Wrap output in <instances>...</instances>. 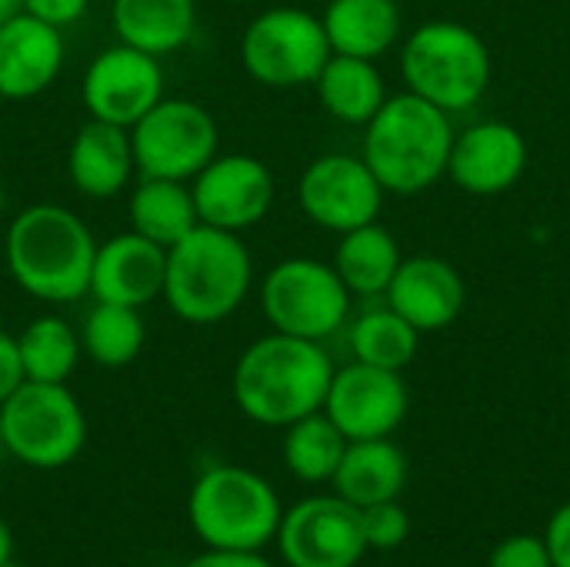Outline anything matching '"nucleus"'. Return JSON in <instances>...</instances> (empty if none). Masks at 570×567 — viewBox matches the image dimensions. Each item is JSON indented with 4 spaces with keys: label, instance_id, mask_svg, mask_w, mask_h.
Listing matches in <instances>:
<instances>
[{
    "label": "nucleus",
    "instance_id": "nucleus-6",
    "mask_svg": "<svg viewBox=\"0 0 570 567\" xmlns=\"http://www.w3.org/2000/svg\"><path fill=\"white\" fill-rule=\"evenodd\" d=\"M281 518L274 485L240 465H210L187 498L194 535L217 551H264L277 538Z\"/></svg>",
    "mask_w": 570,
    "mask_h": 567
},
{
    "label": "nucleus",
    "instance_id": "nucleus-22",
    "mask_svg": "<svg viewBox=\"0 0 570 567\" xmlns=\"http://www.w3.org/2000/svg\"><path fill=\"white\" fill-rule=\"evenodd\" d=\"M110 23L120 43L167 57L190 43L197 0H110Z\"/></svg>",
    "mask_w": 570,
    "mask_h": 567
},
{
    "label": "nucleus",
    "instance_id": "nucleus-25",
    "mask_svg": "<svg viewBox=\"0 0 570 567\" xmlns=\"http://www.w3.org/2000/svg\"><path fill=\"white\" fill-rule=\"evenodd\" d=\"M401 261L404 257L397 237L381 221H371L364 227L341 234L331 264L351 291V297H384Z\"/></svg>",
    "mask_w": 570,
    "mask_h": 567
},
{
    "label": "nucleus",
    "instance_id": "nucleus-11",
    "mask_svg": "<svg viewBox=\"0 0 570 567\" xmlns=\"http://www.w3.org/2000/svg\"><path fill=\"white\" fill-rule=\"evenodd\" d=\"M384 187L364 157L321 154L297 180V204L304 217L331 234H347L381 217Z\"/></svg>",
    "mask_w": 570,
    "mask_h": 567
},
{
    "label": "nucleus",
    "instance_id": "nucleus-2",
    "mask_svg": "<svg viewBox=\"0 0 570 567\" xmlns=\"http://www.w3.org/2000/svg\"><path fill=\"white\" fill-rule=\"evenodd\" d=\"M97 241L63 204H30L17 211L3 237V264L13 284L43 301L70 304L90 291Z\"/></svg>",
    "mask_w": 570,
    "mask_h": 567
},
{
    "label": "nucleus",
    "instance_id": "nucleus-3",
    "mask_svg": "<svg viewBox=\"0 0 570 567\" xmlns=\"http://www.w3.org/2000/svg\"><path fill=\"white\" fill-rule=\"evenodd\" d=\"M454 144L451 114L404 90L364 124V164L381 180L384 194L414 197L448 177Z\"/></svg>",
    "mask_w": 570,
    "mask_h": 567
},
{
    "label": "nucleus",
    "instance_id": "nucleus-35",
    "mask_svg": "<svg viewBox=\"0 0 570 567\" xmlns=\"http://www.w3.org/2000/svg\"><path fill=\"white\" fill-rule=\"evenodd\" d=\"M23 384V368H20V351L17 338L0 331V404Z\"/></svg>",
    "mask_w": 570,
    "mask_h": 567
},
{
    "label": "nucleus",
    "instance_id": "nucleus-10",
    "mask_svg": "<svg viewBox=\"0 0 570 567\" xmlns=\"http://www.w3.org/2000/svg\"><path fill=\"white\" fill-rule=\"evenodd\" d=\"M130 144L140 177L190 184L220 154V127L197 100L160 97L130 127Z\"/></svg>",
    "mask_w": 570,
    "mask_h": 567
},
{
    "label": "nucleus",
    "instance_id": "nucleus-23",
    "mask_svg": "<svg viewBox=\"0 0 570 567\" xmlns=\"http://www.w3.org/2000/svg\"><path fill=\"white\" fill-rule=\"evenodd\" d=\"M331 53L377 60L401 37L397 0H327L321 13Z\"/></svg>",
    "mask_w": 570,
    "mask_h": 567
},
{
    "label": "nucleus",
    "instance_id": "nucleus-21",
    "mask_svg": "<svg viewBox=\"0 0 570 567\" xmlns=\"http://www.w3.org/2000/svg\"><path fill=\"white\" fill-rule=\"evenodd\" d=\"M331 485L334 495H341L354 508L397 501L407 485V458L391 438L347 441Z\"/></svg>",
    "mask_w": 570,
    "mask_h": 567
},
{
    "label": "nucleus",
    "instance_id": "nucleus-18",
    "mask_svg": "<svg viewBox=\"0 0 570 567\" xmlns=\"http://www.w3.org/2000/svg\"><path fill=\"white\" fill-rule=\"evenodd\" d=\"M384 304H391L414 331L434 334L461 317L468 304V284L444 257L417 254L401 261L391 287L384 291Z\"/></svg>",
    "mask_w": 570,
    "mask_h": 567
},
{
    "label": "nucleus",
    "instance_id": "nucleus-31",
    "mask_svg": "<svg viewBox=\"0 0 570 567\" xmlns=\"http://www.w3.org/2000/svg\"><path fill=\"white\" fill-rule=\"evenodd\" d=\"M361 528L367 551H394L411 538V515L397 501L361 508Z\"/></svg>",
    "mask_w": 570,
    "mask_h": 567
},
{
    "label": "nucleus",
    "instance_id": "nucleus-38",
    "mask_svg": "<svg viewBox=\"0 0 570 567\" xmlns=\"http://www.w3.org/2000/svg\"><path fill=\"white\" fill-rule=\"evenodd\" d=\"M23 10V0H0V23H7L10 17H17Z\"/></svg>",
    "mask_w": 570,
    "mask_h": 567
},
{
    "label": "nucleus",
    "instance_id": "nucleus-4",
    "mask_svg": "<svg viewBox=\"0 0 570 567\" xmlns=\"http://www.w3.org/2000/svg\"><path fill=\"white\" fill-rule=\"evenodd\" d=\"M254 257L240 234L197 224L167 247L164 301L184 324H220L250 294Z\"/></svg>",
    "mask_w": 570,
    "mask_h": 567
},
{
    "label": "nucleus",
    "instance_id": "nucleus-36",
    "mask_svg": "<svg viewBox=\"0 0 570 567\" xmlns=\"http://www.w3.org/2000/svg\"><path fill=\"white\" fill-rule=\"evenodd\" d=\"M184 567H274L261 551H217L207 548L204 555L190 558Z\"/></svg>",
    "mask_w": 570,
    "mask_h": 567
},
{
    "label": "nucleus",
    "instance_id": "nucleus-5",
    "mask_svg": "<svg viewBox=\"0 0 570 567\" xmlns=\"http://www.w3.org/2000/svg\"><path fill=\"white\" fill-rule=\"evenodd\" d=\"M401 77L411 94L444 114L471 110L494 80L484 37L458 20H428L401 47Z\"/></svg>",
    "mask_w": 570,
    "mask_h": 567
},
{
    "label": "nucleus",
    "instance_id": "nucleus-33",
    "mask_svg": "<svg viewBox=\"0 0 570 567\" xmlns=\"http://www.w3.org/2000/svg\"><path fill=\"white\" fill-rule=\"evenodd\" d=\"M90 0H23V13L63 30L70 23H77L80 17H87Z\"/></svg>",
    "mask_w": 570,
    "mask_h": 567
},
{
    "label": "nucleus",
    "instance_id": "nucleus-30",
    "mask_svg": "<svg viewBox=\"0 0 570 567\" xmlns=\"http://www.w3.org/2000/svg\"><path fill=\"white\" fill-rule=\"evenodd\" d=\"M344 448H347V438L341 434V428L324 411H314L284 428L281 454H284V468L297 481L327 485L344 458Z\"/></svg>",
    "mask_w": 570,
    "mask_h": 567
},
{
    "label": "nucleus",
    "instance_id": "nucleus-9",
    "mask_svg": "<svg viewBox=\"0 0 570 567\" xmlns=\"http://www.w3.org/2000/svg\"><path fill=\"white\" fill-rule=\"evenodd\" d=\"M331 43L317 13L304 7H267L240 33V63L250 80L271 90H294L317 80Z\"/></svg>",
    "mask_w": 570,
    "mask_h": 567
},
{
    "label": "nucleus",
    "instance_id": "nucleus-26",
    "mask_svg": "<svg viewBox=\"0 0 570 567\" xmlns=\"http://www.w3.org/2000/svg\"><path fill=\"white\" fill-rule=\"evenodd\" d=\"M127 217H130L134 234H140L160 247L177 244L200 224L190 184L167 180V177H140L137 187L130 190Z\"/></svg>",
    "mask_w": 570,
    "mask_h": 567
},
{
    "label": "nucleus",
    "instance_id": "nucleus-12",
    "mask_svg": "<svg viewBox=\"0 0 570 567\" xmlns=\"http://www.w3.org/2000/svg\"><path fill=\"white\" fill-rule=\"evenodd\" d=\"M274 545L287 567H357L367 555L361 508L341 495L304 498L284 511Z\"/></svg>",
    "mask_w": 570,
    "mask_h": 567
},
{
    "label": "nucleus",
    "instance_id": "nucleus-28",
    "mask_svg": "<svg viewBox=\"0 0 570 567\" xmlns=\"http://www.w3.org/2000/svg\"><path fill=\"white\" fill-rule=\"evenodd\" d=\"M347 344L354 361L404 374V368H411L417 358L421 331H414L391 304H381V307H367L351 321Z\"/></svg>",
    "mask_w": 570,
    "mask_h": 567
},
{
    "label": "nucleus",
    "instance_id": "nucleus-15",
    "mask_svg": "<svg viewBox=\"0 0 570 567\" xmlns=\"http://www.w3.org/2000/svg\"><path fill=\"white\" fill-rule=\"evenodd\" d=\"M407 408L411 394L401 371L351 361L344 368H334L321 411L341 428L347 441H371L391 438L404 424Z\"/></svg>",
    "mask_w": 570,
    "mask_h": 567
},
{
    "label": "nucleus",
    "instance_id": "nucleus-29",
    "mask_svg": "<svg viewBox=\"0 0 570 567\" xmlns=\"http://www.w3.org/2000/svg\"><path fill=\"white\" fill-rule=\"evenodd\" d=\"M147 344V328L137 307L94 301L80 324V348L100 368H127L140 358Z\"/></svg>",
    "mask_w": 570,
    "mask_h": 567
},
{
    "label": "nucleus",
    "instance_id": "nucleus-8",
    "mask_svg": "<svg viewBox=\"0 0 570 567\" xmlns=\"http://www.w3.org/2000/svg\"><path fill=\"white\" fill-rule=\"evenodd\" d=\"M261 311L271 331L324 344L347 324L351 291L334 264L317 257H284L261 284Z\"/></svg>",
    "mask_w": 570,
    "mask_h": 567
},
{
    "label": "nucleus",
    "instance_id": "nucleus-34",
    "mask_svg": "<svg viewBox=\"0 0 570 567\" xmlns=\"http://www.w3.org/2000/svg\"><path fill=\"white\" fill-rule=\"evenodd\" d=\"M544 545H548L551 565L570 567V501L551 515L548 531H544Z\"/></svg>",
    "mask_w": 570,
    "mask_h": 567
},
{
    "label": "nucleus",
    "instance_id": "nucleus-17",
    "mask_svg": "<svg viewBox=\"0 0 570 567\" xmlns=\"http://www.w3.org/2000/svg\"><path fill=\"white\" fill-rule=\"evenodd\" d=\"M167 274V247L124 231L110 241L97 244L90 267V297L107 304H127L144 311L157 297H164Z\"/></svg>",
    "mask_w": 570,
    "mask_h": 567
},
{
    "label": "nucleus",
    "instance_id": "nucleus-16",
    "mask_svg": "<svg viewBox=\"0 0 570 567\" xmlns=\"http://www.w3.org/2000/svg\"><path fill=\"white\" fill-rule=\"evenodd\" d=\"M528 170V140L508 120H481L454 134L448 177L471 197L508 194Z\"/></svg>",
    "mask_w": 570,
    "mask_h": 567
},
{
    "label": "nucleus",
    "instance_id": "nucleus-39",
    "mask_svg": "<svg viewBox=\"0 0 570 567\" xmlns=\"http://www.w3.org/2000/svg\"><path fill=\"white\" fill-rule=\"evenodd\" d=\"M7 454V448H3V431H0V458Z\"/></svg>",
    "mask_w": 570,
    "mask_h": 567
},
{
    "label": "nucleus",
    "instance_id": "nucleus-27",
    "mask_svg": "<svg viewBox=\"0 0 570 567\" xmlns=\"http://www.w3.org/2000/svg\"><path fill=\"white\" fill-rule=\"evenodd\" d=\"M17 351H20L23 381H43V384H67L83 354L80 331L57 314L33 317L17 334Z\"/></svg>",
    "mask_w": 570,
    "mask_h": 567
},
{
    "label": "nucleus",
    "instance_id": "nucleus-42",
    "mask_svg": "<svg viewBox=\"0 0 570 567\" xmlns=\"http://www.w3.org/2000/svg\"><path fill=\"white\" fill-rule=\"evenodd\" d=\"M90 567H120V565H90Z\"/></svg>",
    "mask_w": 570,
    "mask_h": 567
},
{
    "label": "nucleus",
    "instance_id": "nucleus-7",
    "mask_svg": "<svg viewBox=\"0 0 570 567\" xmlns=\"http://www.w3.org/2000/svg\"><path fill=\"white\" fill-rule=\"evenodd\" d=\"M3 448L27 468H67L87 444V418L67 384L23 381L0 404Z\"/></svg>",
    "mask_w": 570,
    "mask_h": 567
},
{
    "label": "nucleus",
    "instance_id": "nucleus-37",
    "mask_svg": "<svg viewBox=\"0 0 570 567\" xmlns=\"http://www.w3.org/2000/svg\"><path fill=\"white\" fill-rule=\"evenodd\" d=\"M7 561H13V535H10L7 521L0 518V567L7 565Z\"/></svg>",
    "mask_w": 570,
    "mask_h": 567
},
{
    "label": "nucleus",
    "instance_id": "nucleus-20",
    "mask_svg": "<svg viewBox=\"0 0 570 567\" xmlns=\"http://www.w3.org/2000/svg\"><path fill=\"white\" fill-rule=\"evenodd\" d=\"M134 170L137 164L130 130L87 117L67 150V177L73 190L90 201H107L130 187Z\"/></svg>",
    "mask_w": 570,
    "mask_h": 567
},
{
    "label": "nucleus",
    "instance_id": "nucleus-19",
    "mask_svg": "<svg viewBox=\"0 0 570 567\" xmlns=\"http://www.w3.org/2000/svg\"><path fill=\"white\" fill-rule=\"evenodd\" d=\"M67 60L63 30L17 13L0 23V97L3 100H30L40 97L60 77Z\"/></svg>",
    "mask_w": 570,
    "mask_h": 567
},
{
    "label": "nucleus",
    "instance_id": "nucleus-43",
    "mask_svg": "<svg viewBox=\"0 0 570 567\" xmlns=\"http://www.w3.org/2000/svg\"><path fill=\"white\" fill-rule=\"evenodd\" d=\"M568 381H570V364H568Z\"/></svg>",
    "mask_w": 570,
    "mask_h": 567
},
{
    "label": "nucleus",
    "instance_id": "nucleus-1",
    "mask_svg": "<svg viewBox=\"0 0 570 567\" xmlns=\"http://www.w3.org/2000/svg\"><path fill=\"white\" fill-rule=\"evenodd\" d=\"M334 361L321 341L271 331L250 341L230 374L234 404L261 428H287L324 408Z\"/></svg>",
    "mask_w": 570,
    "mask_h": 567
},
{
    "label": "nucleus",
    "instance_id": "nucleus-14",
    "mask_svg": "<svg viewBox=\"0 0 570 567\" xmlns=\"http://www.w3.org/2000/svg\"><path fill=\"white\" fill-rule=\"evenodd\" d=\"M160 97H164L160 57H150L120 40L114 47H104L83 70L80 100L94 120L130 130Z\"/></svg>",
    "mask_w": 570,
    "mask_h": 567
},
{
    "label": "nucleus",
    "instance_id": "nucleus-40",
    "mask_svg": "<svg viewBox=\"0 0 570 567\" xmlns=\"http://www.w3.org/2000/svg\"><path fill=\"white\" fill-rule=\"evenodd\" d=\"M224 3H254V0H224Z\"/></svg>",
    "mask_w": 570,
    "mask_h": 567
},
{
    "label": "nucleus",
    "instance_id": "nucleus-24",
    "mask_svg": "<svg viewBox=\"0 0 570 567\" xmlns=\"http://www.w3.org/2000/svg\"><path fill=\"white\" fill-rule=\"evenodd\" d=\"M314 90L321 107L347 127H364L391 97L384 74L377 70V60L344 57V53L327 57V63L314 80Z\"/></svg>",
    "mask_w": 570,
    "mask_h": 567
},
{
    "label": "nucleus",
    "instance_id": "nucleus-44",
    "mask_svg": "<svg viewBox=\"0 0 570 567\" xmlns=\"http://www.w3.org/2000/svg\"><path fill=\"white\" fill-rule=\"evenodd\" d=\"M0 107H3V97H0Z\"/></svg>",
    "mask_w": 570,
    "mask_h": 567
},
{
    "label": "nucleus",
    "instance_id": "nucleus-41",
    "mask_svg": "<svg viewBox=\"0 0 570 567\" xmlns=\"http://www.w3.org/2000/svg\"><path fill=\"white\" fill-rule=\"evenodd\" d=\"M3 567H27V565H17V561H7V565Z\"/></svg>",
    "mask_w": 570,
    "mask_h": 567
},
{
    "label": "nucleus",
    "instance_id": "nucleus-32",
    "mask_svg": "<svg viewBox=\"0 0 570 567\" xmlns=\"http://www.w3.org/2000/svg\"><path fill=\"white\" fill-rule=\"evenodd\" d=\"M488 567H554L544 538L538 535H511L494 551Z\"/></svg>",
    "mask_w": 570,
    "mask_h": 567
},
{
    "label": "nucleus",
    "instance_id": "nucleus-13",
    "mask_svg": "<svg viewBox=\"0 0 570 567\" xmlns=\"http://www.w3.org/2000/svg\"><path fill=\"white\" fill-rule=\"evenodd\" d=\"M194 207L200 224L244 234L257 227L277 197V184L271 167L250 154H217L194 180H190Z\"/></svg>",
    "mask_w": 570,
    "mask_h": 567
}]
</instances>
